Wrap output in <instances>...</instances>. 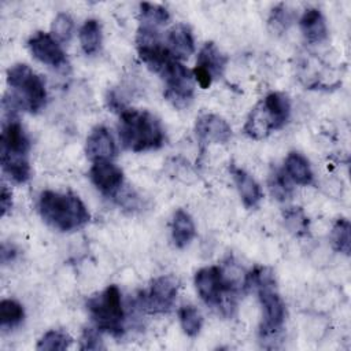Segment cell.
<instances>
[{"mask_svg":"<svg viewBox=\"0 0 351 351\" xmlns=\"http://www.w3.org/2000/svg\"><path fill=\"white\" fill-rule=\"evenodd\" d=\"M291 117V100L285 93L270 92L248 114L244 133L252 140H263L284 128Z\"/></svg>","mask_w":351,"mask_h":351,"instance_id":"cell-8","label":"cell"},{"mask_svg":"<svg viewBox=\"0 0 351 351\" xmlns=\"http://www.w3.org/2000/svg\"><path fill=\"white\" fill-rule=\"evenodd\" d=\"M137 52L145 66L165 82V99L176 108L188 107L195 93L192 70L176 59L160 40L137 45Z\"/></svg>","mask_w":351,"mask_h":351,"instance_id":"cell-1","label":"cell"},{"mask_svg":"<svg viewBox=\"0 0 351 351\" xmlns=\"http://www.w3.org/2000/svg\"><path fill=\"white\" fill-rule=\"evenodd\" d=\"M195 287L200 299L223 315H230L237 298L244 293L223 271L221 265L199 269L195 273Z\"/></svg>","mask_w":351,"mask_h":351,"instance_id":"cell-7","label":"cell"},{"mask_svg":"<svg viewBox=\"0 0 351 351\" xmlns=\"http://www.w3.org/2000/svg\"><path fill=\"white\" fill-rule=\"evenodd\" d=\"M230 173L243 204L247 208L258 207L259 202L262 200V189L259 184L255 181V178L244 169L237 167L234 165L230 166Z\"/></svg>","mask_w":351,"mask_h":351,"instance_id":"cell-17","label":"cell"},{"mask_svg":"<svg viewBox=\"0 0 351 351\" xmlns=\"http://www.w3.org/2000/svg\"><path fill=\"white\" fill-rule=\"evenodd\" d=\"M0 206H1V215H5L12 206V195L11 191L7 188V185H1V193H0Z\"/></svg>","mask_w":351,"mask_h":351,"instance_id":"cell-32","label":"cell"},{"mask_svg":"<svg viewBox=\"0 0 351 351\" xmlns=\"http://www.w3.org/2000/svg\"><path fill=\"white\" fill-rule=\"evenodd\" d=\"M226 63V55L222 53L213 41H208L200 48L197 53L196 64L192 70L193 80L202 89H207L215 78L222 77Z\"/></svg>","mask_w":351,"mask_h":351,"instance_id":"cell-11","label":"cell"},{"mask_svg":"<svg viewBox=\"0 0 351 351\" xmlns=\"http://www.w3.org/2000/svg\"><path fill=\"white\" fill-rule=\"evenodd\" d=\"M16 255V250L12 247V245H8V244H3L1 245V252H0V259H1V263L5 265L8 262H11Z\"/></svg>","mask_w":351,"mask_h":351,"instance_id":"cell-33","label":"cell"},{"mask_svg":"<svg viewBox=\"0 0 351 351\" xmlns=\"http://www.w3.org/2000/svg\"><path fill=\"white\" fill-rule=\"evenodd\" d=\"M118 134L122 147L132 152L158 149L166 140L162 122L152 112L136 108L119 111Z\"/></svg>","mask_w":351,"mask_h":351,"instance_id":"cell-3","label":"cell"},{"mask_svg":"<svg viewBox=\"0 0 351 351\" xmlns=\"http://www.w3.org/2000/svg\"><path fill=\"white\" fill-rule=\"evenodd\" d=\"M284 225L296 237L306 236L308 233V218L300 207H287L282 211Z\"/></svg>","mask_w":351,"mask_h":351,"instance_id":"cell-25","label":"cell"},{"mask_svg":"<svg viewBox=\"0 0 351 351\" xmlns=\"http://www.w3.org/2000/svg\"><path fill=\"white\" fill-rule=\"evenodd\" d=\"M5 118L0 136V163L4 174L16 184H23L30 178L29 165L30 140L22 123L12 111H4Z\"/></svg>","mask_w":351,"mask_h":351,"instance_id":"cell-2","label":"cell"},{"mask_svg":"<svg viewBox=\"0 0 351 351\" xmlns=\"http://www.w3.org/2000/svg\"><path fill=\"white\" fill-rule=\"evenodd\" d=\"M196 229L192 217L188 211L178 208L176 210L171 219V239L177 248L186 247L195 237Z\"/></svg>","mask_w":351,"mask_h":351,"instance_id":"cell-20","label":"cell"},{"mask_svg":"<svg viewBox=\"0 0 351 351\" xmlns=\"http://www.w3.org/2000/svg\"><path fill=\"white\" fill-rule=\"evenodd\" d=\"M195 133L202 144H225L232 138V128L217 114H203L196 119Z\"/></svg>","mask_w":351,"mask_h":351,"instance_id":"cell-14","label":"cell"},{"mask_svg":"<svg viewBox=\"0 0 351 351\" xmlns=\"http://www.w3.org/2000/svg\"><path fill=\"white\" fill-rule=\"evenodd\" d=\"M267 186L271 196L278 202H287L293 193L292 181L287 177L282 169H271L267 178Z\"/></svg>","mask_w":351,"mask_h":351,"instance_id":"cell-22","label":"cell"},{"mask_svg":"<svg viewBox=\"0 0 351 351\" xmlns=\"http://www.w3.org/2000/svg\"><path fill=\"white\" fill-rule=\"evenodd\" d=\"M350 232H351V225L347 218L336 219L330 232V243L337 252L350 255V245H351Z\"/></svg>","mask_w":351,"mask_h":351,"instance_id":"cell-27","label":"cell"},{"mask_svg":"<svg viewBox=\"0 0 351 351\" xmlns=\"http://www.w3.org/2000/svg\"><path fill=\"white\" fill-rule=\"evenodd\" d=\"M73 343L71 336L62 329H51L45 332L38 340L36 348L38 351H63Z\"/></svg>","mask_w":351,"mask_h":351,"instance_id":"cell-26","label":"cell"},{"mask_svg":"<svg viewBox=\"0 0 351 351\" xmlns=\"http://www.w3.org/2000/svg\"><path fill=\"white\" fill-rule=\"evenodd\" d=\"M178 318H180L181 328L186 336L195 337L199 335L203 325V318L195 306L185 304L180 307Z\"/></svg>","mask_w":351,"mask_h":351,"instance_id":"cell-28","label":"cell"},{"mask_svg":"<svg viewBox=\"0 0 351 351\" xmlns=\"http://www.w3.org/2000/svg\"><path fill=\"white\" fill-rule=\"evenodd\" d=\"M104 348L100 337V330L97 328L84 329L80 337V350H100Z\"/></svg>","mask_w":351,"mask_h":351,"instance_id":"cell-31","label":"cell"},{"mask_svg":"<svg viewBox=\"0 0 351 351\" xmlns=\"http://www.w3.org/2000/svg\"><path fill=\"white\" fill-rule=\"evenodd\" d=\"M73 30H74V21L66 12L58 14L52 21L51 34L59 43H67L73 36Z\"/></svg>","mask_w":351,"mask_h":351,"instance_id":"cell-29","label":"cell"},{"mask_svg":"<svg viewBox=\"0 0 351 351\" xmlns=\"http://www.w3.org/2000/svg\"><path fill=\"white\" fill-rule=\"evenodd\" d=\"M89 178L107 197L118 196L123 185V171L112 160L92 162Z\"/></svg>","mask_w":351,"mask_h":351,"instance_id":"cell-13","label":"cell"},{"mask_svg":"<svg viewBox=\"0 0 351 351\" xmlns=\"http://www.w3.org/2000/svg\"><path fill=\"white\" fill-rule=\"evenodd\" d=\"M85 154L90 162L112 160L117 155L114 138L106 126H96L86 138Z\"/></svg>","mask_w":351,"mask_h":351,"instance_id":"cell-15","label":"cell"},{"mask_svg":"<svg viewBox=\"0 0 351 351\" xmlns=\"http://www.w3.org/2000/svg\"><path fill=\"white\" fill-rule=\"evenodd\" d=\"M287 177L296 185H311L314 182V174L310 162L300 152L292 151L287 155L284 160V167Z\"/></svg>","mask_w":351,"mask_h":351,"instance_id":"cell-19","label":"cell"},{"mask_svg":"<svg viewBox=\"0 0 351 351\" xmlns=\"http://www.w3.org/2000/svg\"><path fill=\"white\" fill-rule=\"evenodd\" d=\"M250 289H255L262 307V321L259 325L261 339L276 337L285 322V303L282 302L271 269L256 266L248 271Z\"/></svg>","mask_w":351,"mask_h":351,"instance_id":"cell-4","label":"cell"},{"mask_svg":"<svg viewBox=\"0 0 351 351\" xmlns=\"http://www.w3.org/2000/svg\"><path fill=\"white\" fill-rule=\"evenodd\" d=\"M80 44L85 55H95L101 47V26L97 19H86L78 33Z\"/></svg>","mask_w":351,"mask_h":351,"instance_id":"cell-21","label":"cell"},{"mask_svg":"<svg viewBox=\"0 0 351 351\" xmlns=\"http://www.w3.org/2000/svg\"><path fill=\"white\" fill-rule=\"evenodd\" d=\"M7 85L11 93L3 99V110H25L32 114L45 107L47 89L44 80L27 64L16 63L7 70Z\"/></svg>","mask_w":351,"mask_h":351,"instance_id":"cell-5","label":"cell"},{"mask_svg":"<svg viewBox=\"0 0 351 351\" xmlns=\"http://www.w3.org/2000/svg\"><path fill=\"white\" fill-rule=\"evenodd\" d=\"M291 14L289 11L287 10V5L285 4H278L276 5L271 12H270V16H269V27L271 29L273 33H282L284 30L288 29L289 23H291Z\"/></svg>","mask_w":351,"mask_h":351,"instance_id":"cell-30","label":"cell"},{"mask_svg":"<svg viewBox=\"0 0 351 351\" xmlns=\"http://www.w3.org/2000/svg\"><path fill=\"white\" fill-rule=\"evenodd\" d=\"M27 48L32 55L44 64L55 69H62L69 64L59 41H56L49 33L36 32L32 34L27 40Z\"/></svg>","mask_w":351,"mask_h":351,"instance_id":"cell-12","label":"cell"},{"mask_svg":"<svg viewBox=\"0 0 351 351\" xmlns=\"http://www.w3.org/2000/svg\"><path fill=\"white\" fill-rule=\"evenodd\" d=\"M89 317L100 332L119 337L125 332V310L122 295L115 284L106 287L86 300Z\"/></svg>","mask_w":351,"mask_h":351,"instance_id":"cell-9","label":"cell"},{"mask_svg":"<svg viewBox=\"0 0 351 351\" xmlns=\"http://www.w3.org/2000/svg\"><path fill=\"white\" fill-rule=\"evenodd\" d=\"M37 208L41 218L60 232L81 229L90 219L86 206L73 192L44 191L40 193Z\"/></svg>","mask_w":351,"mask_h":351,"instance_id":"cell-6","label":"cell"},{"mask_svg":"<svg viewBox=\"0 0 351 351\" xmlns=\"http://www.w3.org/2000/svg\"><path fill=\"white\" fill-rule=\"evenodd\" d=\"M166 47L176 59L178 60L188 59L195 52V40H193V33L189 25L184 22H178L173 25L167 32Z\"/></svg>","mask_w":351,"mask_h":351,"instance_id":"cell-16","label":"cell"},{"mask_svg":"<svg viewBox=\"0 0 351 351\" xmlns=\"http://www.w3.org/2000/svg\"><path fill=\"white\" fill-rule=\"evenodd\" d=\"M25 318L23 306L14 299H3L0 302V326L3 329H14L22 324Z\"/></svg>","mask_w":351,"mask_h":351,"instance_id":"cell-23","label":"cell"},{"mask_svg":"<svg viewBox=\"0 0 351 351\" xmlns=\"http://www.w3.org/2000/svg\"><path fill=\"white\" fill-rule=\"evenodd\" d=\"M169 19H170V14L163 5L154 4V3L140 4V25L159 29L160 26L166 25Z\"/></svg>","mask_w":351,"mask_h":351,"instance_id":"cell-24","label":"cell"},{"mask_svg":"<svg viewBox=\"0 0 351 351\" xmlns=\"http://www.w3.org/2000/svg\"><path fill=\"white\" fill-rule=\"evenodd\" d=\"M299 26L304 40L310 44H319L328 38L325 16L318 8H307L299 19Z\"/></svg>","mask_w":351,"mask_h":351,"instance_id":"cell-18","label":"cell"},{"mask_svg":"<svg viewBox=\"0 0 351 351\" xmlns=\"http://www.w3.org/2000/svg\"><path fill=\"white\" fill-rule=\"evenodd\" d=\"M178 288L180 281L176 276H159L138 295V304L144 311L151 314L167 313L174 306Z\"/></svg>","mask_w":351,"mask_h":351,"instance_id":"cell-10","label":"cell"}]
</instances>
